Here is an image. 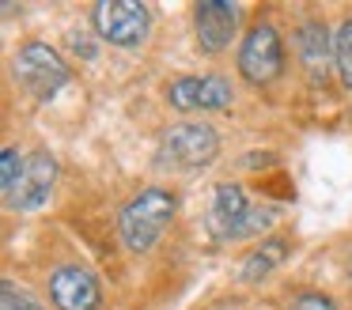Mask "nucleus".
<instances>
[{
    "mask_svg": "<svg viewBox=\"0 0 352 310\" xmlns=\"http://www.w3.org/2000/svg\"><path fill=\"white\" fill-rule=\"evenodd\" d=\"M276 219L273 208L265 204H250L246 193L239 186H216L212 189V204L205 212V227L216 242H239V239H254V234L269 231Z\"/></svg>",
    "mask_w": 352,
    "mask_h": 310,
    "instance_id": "obj_1",
    "label": "nucleus"
},
{
    "mask_svg": "<svg viewBox=\"0 0 352 310\" xmlns=\"http://www.w3.org/2000/svg\"><path fill=\"white\" fill-rule=\"evenodd\" d=\"M175 212H178V197L170 193V189L152 186V189H144V193H137L122 208V219H118V231H122L125 246H129L133 254H148V250L163 239V231H167V223L175 219Z\"/></svg>",
    "mask_w": 352,
    "mask_h": 310,
    "instance_id": "obj_2",
    "label": "nucleus"
},
{
    "mask_svg": "<svg viewBox=\"0 0 352 310\" xmlns=\"http://www.w3.org/2000/svg\"><path fill=\"white\" fill-rule=\"evenodd\" d=\"M12 76L19 80V87L38 102L61 95V87H69L72 68L65 65V57L46 42H23L12 57Z\"/></svg>",
    "mask_w": 352,
    "mask_h": 310,
    "instance_id": "obj_3",
    "label": "nucleus"
},
{
    "mask_svg": "<svg viewBox=\"0 0 352 310\" xmlns=\"http://www.w3.org/2000/svg\"><path fill=\"white\" fill-rule=\"evenodd\" d=\"M91 19L102 42L122 45V49H137L152 27V12L140 0H99L91 8Z\"/></svg>",
    "mask_w": 352,
    "mask_h": 310,
    "instance_id": "obj_4",
    "label": "nucleus"
},
{
    "mask_svg": "<svg viewBox=\"0 0 352 310\" xmlns=\"http://www.w3.org/2000/svg\"><path fill=\"white\" fill-rule=\"evenodd\" d=\"M220 155V136L212 125H201V121H182L175 125L160 144V163L163 166H208Z\"/></svg>",
    "mask_w": 352,
    "mask_h": 310,
    "instance_id": "obj_5",
    "label": "nucleus"
},
{
    "mask_svg": "<svg viewBox=\"0 0 352 310\" xmlns=\"http://www.w3.org/2000/svg\"><path fill=\"white\" fill-rule=\"evenodd\" d=\"M280 72H284V45H280L276 27H269V23L250 27V34L239 45V76H243L246 83L265 87V83H273Z\"/></svg>",
    "mask_w": 352,
    "mask_h": 310,
    "instance_id": "obj_6",
    "label": "nucleus"
},
{
    "mask_svg": "<svg viewBox=\"0 0 352 310\" xmlns=\"http://www.w3.org/2000/svg\"><path fill=\"white\" fill-rule=\"evenodd\" d=\"M57 181V163L50 151H31V155L23 159V174H19L16 189H12L8 197H4V204H8L12 212H34L46 204L50 189H54Z\"/></svg>",
    "mask_w": 352,
    "mask_h": 310,
    "instance_id": "obj_7",
    "label": "nucleus"
},
{
    "mask_svg": "<svg viewBox=\"0 0 352 310\" xmlns=\"http://www.w3.org/2000/svg\"><path fill=\"white\" fill-rule=\"evenodd\" d=\"M167 98L178 113L190 110H228L231 106V83L223 76H182L167 87Z\"/></svg>",
    "mask_w": 352,
    "mask_h": 310,
    "instance_id": "obj_8",
    "label": "nucleus"
},
{
    "mask_svg": "<svg viewBox=\"0 0 352 310\" xmlns=\"http://www.w3.org/2000/svg\"><path fill=\"white\" fill-rule=\"evenodd\" d=\"M50 302L57 310H99L102 307L99 280L80 265H61L50 276Z\"/></svg>",
    "mask_w": 352,
    "mask_h": 310,
    "instance_id": "obj_9",
    "label": "nucleus"
},
{
    "mask_svg": "<svg viewBox=\"0 0 352 310\" xmlns=\"http://www.w3.org/2000/svg\"><path fill=\"white\" fill-rule=\"evenodd\" d=\"M235 19L239 8L228 4V0H201L193 8V23H197V42L205 53H220L231 45L235 38Z\"/></svg>",
    "mask_w": 352,
    "mask_h": 310,
    "instance_id": "obj_10",
    "label": "nucleus"
},
{
    "mask_svg": "<svg viewBox=\"0 0 352 310\" xmlns=\"http://www.w3.org/2000/svg\"><path fill=\"white\" fill-rule=\"evenodd\" d=\"M288 257V242L284 239H261V246L254 250V254L243 257V269H239V280H246V284H254V280H265L269 272L276 269V265Z\"/></svg>",
    "mask_w": 352,
    "mask_h": 310,
    "instance_id": "obj_11",
    "label": "nucleus"
},
{
    "mask_svg": "<svg viewBox=\"0 0 352 310\" xmlns=\"http://www.w3.org/2000/svg\"><path fill=\"white\" fill-rule=\"evenodd\" d=\"M299 57L314 76H326V60H329V42H326V27L322 23H303L299 27Z\"/></svg>",
    "mask_w": 352,
    "mask_h": 310,
    "instance_id": "obj_12",
    "label": "nucleus"
},
{
    "mask_svg": "<svg viewBox=\"0 0 352 310\" xmlns=\"http://www.w3.org/2000/svg\"><path fill=\"white\" fill-rule=\"evenodd\" d=\"M333 65H337L341 83L352 91V19H344L341 27H337V38H333Z\"/></svg>",
    "mask_w": 352,
    "mask_h": 310,
    "instance_id": "obj_13",
    "label": "nucleus"
},
{
    "mask_svg": "<svg viewBox=\"0 0 352 310\" xmlns=\"http://www.w3.org/2000/svg\"><path fill=\"white\" fill-rule=\"evenodd\" d=\"M19 174H23V159H19V148H4V151H0V193H4V197L16 189Z\"/></svg>",
    "mask_w": 352,
    "mask_h": 310,
    "instance_id": "obj_14",
    "label": "nucleus"
},
{
    "mask_svg": "<svg viewBox=\"0 0 352 310\" xmlns=\"http://www.w3.org/2000/svg\"><path fill=\"white\" fill-rule=\"evenodd\" d=\"M0 310H42V307L23 291V287L4 284V287H0Z\"/></svg>",
    "mask_w": 352,
    "mask_h": 310,
    "instance_id": "obj_15",
    "label": "nucleus"
},
{
    "mask_svg": "<svg viewBox=\"0 0 352 310\" xmlns=\"http://www.w3.org/2000/svg\"><path fill=\"white\" fill-rule=\"evenodd\" d=\"M292 310H337V307H333V299H326V295L307 291V295H299V299H296V307H292Z\"/></svg>",
    "mask_w": 352,
    "mask_h": 310,
    "instance_id": "obj_16",
    "label": "nucleus"
}]
</instances>
